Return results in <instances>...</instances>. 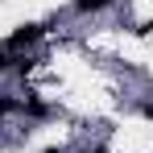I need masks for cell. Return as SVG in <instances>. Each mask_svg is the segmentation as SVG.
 Listing matches in <instances>:
<instances>
[{
  "label": "cell",
  "mask_w": 153,
  "mask_h": 153,
  "mask_svg": "<svg viewBox=\"0 0 153 153\" xmlns=\"http://www.w3.org/2000/svg\"><path fill=\"white\" fill-rule=\"evenodd\" d=\"M42 33H46L42 25H21L17 33H13V37H8V50H25V46H33Z\"/></svg>",
  "instance_id": "cell-1"
},
{
  "label": "cell",
  "mask_w": 153,
  "mask_h": 153,
  "mask_svg": "<svg viewBox=\"0 0 153 153\" xmlns=\"http://www.w3.org/2000/svg\"><path fill=\"white\" fill-rule=\"evenodd\" d=\"M79 8H83V13H95V8H108V4H112V0H75Z\"/></svg>",
  "instance_id": "cell-2"
},
{
  "label": "cell",
  "mask_w": 153,
  "mask_h": 153,
  "mask_svg": "<svg viewBox=\"0 0 153 153\" xmlns=\"http://www.w3.org/2000/svg\"><path fill=\"white\" fill-rule=\"evenodd\" d=\"M25 112H29V116H46V103H37V100H29V103H25Z\"/></svg>",
  "instance_id": "cell-3"
},
{
  "label": "cell",
  "mask_w": 153,
  "mask_h": 153,
  "mask_svg": "<svg viewBox=\"0 0 153 153\" xmlns=\"http://www.w3.org/2000/svg\"><path fill=\"white\" fill-rule=\"evenodd\" d=\"M17 108H25V103H17V100H0V116H8V112H17Z\"/></svg>",
  "instance_id": "cell-4"
},
{
  "label": "cell",
  "mask_w": 153,
  "mask_h": 153,
  "mask_svg": "<svg viewBox=\"0 0 153 153\" xmlns=\"http://www.w3.org/2000/svg\"><path fill=\"white\" fill-rule=\"evenodd\" d=\"M145 116H149V120H153V103H145Z\"/></svg>",
  "instance_id": "cell-5"
},
{
  "label": "cell",
  "mask_w": 153,
  "mask_h": 153,
  "mask_svg": "<svg viewBox=\"0 0 153 153\" xmlns=\"http://www.w3.org/2000/svg\"><path fill=\"white\" fill-rule=\"evenodd\" d=\"M4 66H8V58H4V54H0V71H4Z\"/></svg>",
  "instance_id": "cell-6"
},
{
  "label": "cell",
  "mask_w": 153,
  "mask_h": 153,
  "mask_svg": "<svg viewBox=\"0 0 153 153\" xmlns=\"http://www.w3.org/2000/svg\"><path fill=\"white\" fill-rule=\"evenodd\" d=\"M46 153H62V149H46Z\"/></svg>",
  "instance_id": "cell-7"
}]
</instances>
